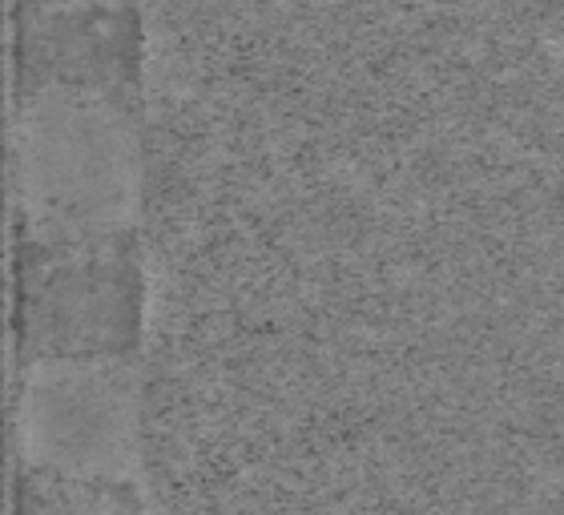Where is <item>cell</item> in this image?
Here are the masks:
<instances>
[{
  "label": "cell",
  "instance_id": "cell-1",
  "mask_svg": "<svg viewBox=\"0 0 564 515\" xmlns=\"http://www.w3.org/2000/svg\"><path fill=\"white\" fill-rule=\"evenodd\" d=\"M141 101L89 85L17 89V234L97 238L138 230Z\"/></svg>",
  "mask_w": 564,
  "mask_h": 515
},
{
  "label": "cell",
  "instance_id": "cell-2",
  "mask_svg": "<svg viewBox=\"0 0 564 515\" xmlns=\"http://www.w3.org/2000/svg\"><path fill=\"white\" fill-rule=\"evenodd\" d=\"M17 351L24 363L138 359V230L97 238L17 234Z\"/></svg>",
  "mask_w": 564,
  "mask_h": 515
},
{
  "label": "cell",
  "instance_id": "cell-3",
  "mask_svg": "<svg viewBox=\"0 0 564 515\" xmlns=\"http://www.w3.org/2000/svg\"><path fill=\"white\" fill-rule=\"evenodd\" d=\"M21 468L69 480L133 483L138 371L121 359L24 363L17 379Z\"/></svg>",
  "mask_w": 564,
  "mask_h": 515
},
{
  "label": "cell",
  "instance_id": "cell-4",
  "mask_svg": "<svg viewBox=\"0 0 564 515\" xmlns=\"http://www.w3.org/2000/svg\"><path fill=\"white\" fill-rule=\"evenodd\" d=\"M89 85L141 101V12L138 0L21 9V81Z\"/></svg>",
  "mask_w": 564,
  "mask_h": 515
},
{
  "label": "cell",
  "instance_id": "cell-5",
  "mask_svg": "<svg viewBox=\"0 0 564 515\" xmlns=\"http://www.w3.org/2000/svg\"><path fill=\"white\" fill-rule=\"evenodd\" d=\"M17 507L21 515H141L138 483L69 480L53 471H17Z\"/></svg>",
  "mask_w": 564,
  "mask_h": 515
},
{
  "label": "cell",
  "instance_id": "cell-6",
  "mask_svg": "<svg viewBox=\"0 0 564 515\" xmlns=\"http://www.w3.org/2000/svg\"><path fill=\"white\" fill-rule=\"evenodd\" d=\"M73 4H109V0H21V9H73Z\"/></svg>",
  "mask_w": 564,
  "mask_h": 515
}]
</instances>
